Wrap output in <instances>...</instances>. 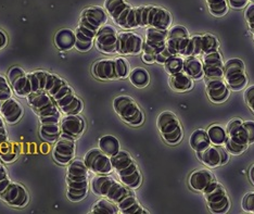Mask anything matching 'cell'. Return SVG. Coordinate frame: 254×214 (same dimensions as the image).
<instances>
[{
    "label": "cell",
    "instance_id": "obj_23",
    "mask_svg": "<svg viewBox=\"0 0 254 214\" xmlns=\"http://www.w3.org/2000/svg\"><path fill=\"white\" fill-rule=\"evenodd\" d=\"M205 90L209 99L219 105L228 100L230 90L223 78H205Z\"/></svg>",
    "mask_w": 254,
    "mask_h": 214
},
{
    "label": "cell",
    "instance_id": "obj_43",
    "mask_svg": "<svg viewBox=\"0 0 254 214\" xmlns=\"http://www.w3.org/2000/svg\"><path fill=\"white\" fill-rule=\"evenodd\" d=\"M245 100L248 107L250 108L251 111L254 113V85L248 87L245 91Z\"/></svg>",
    "mask_w": 254,
    "mask_h": 214
},
{
    "label": "cell",
    "instance_id": "obj_3",
    "mask_svg": "<svg viewBox=\"0 0 254 214\" xmlns=\"http://www.w3.org/2000/svg\"><path fill=\"white\" fill-rule=\"evenodd\" d=\"M28 105L37 114L40 123V136L46 142L53 143L61 134V111L47 91L40 90L26 97Z\"/></svg>",
    "mask_w": 254,
    "mask_h": 214
},
{
    "label": "cell",
    "instance_id": "obj_14",
    "mask_svg": "<svg viewBox=\"0 0 254 214\" xmlns=\"http://www.w3.org/2000/svg\"><path fill=\"white\" fill-rule=\"evenodd\" d=\"M203 196L210 211L215 214L226 213L229 210L230 201L226 189L215 179L211 183L204 192Z\"/></svg>",
    "mask_w": 254,
    "mask_h": 214
},
{
    "label": "cell",
    "instance_id": "obj_9",
    "mask_svg": "<svg viewBox=\"0 0 254 214\" xmlns=\"http://www.w3.org/2000/svg\"><path fill=\"white\" fill-rule=\"evenodd\" d=\"M89 170L83 160H74L67 169V193L70 201L78 202L86 198L88 194Z\"/></svg>",
    "mask_w": 254,
    "mask_h": 214
},
{
    "label": "cell",
    "instance_id": "obj_26",
    "mask_svg": "<svg viewBox=\"0 0 254 214\" xmlns=\"http://www.w3.org/2000/svg\"><path fill=\"white\" fill-rule=\"evenodd\" d=\"M0 115L4 120L5 123L14 124L22 119L23 108L19 101H16L13 97L2 101L0 107Z\"/></svg>",
    "mask_w": 254,
    "mask_h": 214
},
{
    "label": "cell",
    "instance_id": "obj_4",
    "mask_svg": "<svg viewBox=\"0 0 254 214\" xmlns=\"http://www.w3.org/2000/svg\"><path fill=\"white\" fill-rule=\"evenodd\" d=\"M108 13L101 7H89L80 13L78 25L75 30L76 44L75 48L79 53H87L95 44V38L100 28L106 24Z\"/></svg>",
    "mask_w": 254,
    "mask_h": 214
},
{
    "label": "cell",
    "instance_id": "obj_51",
    "mask_svg": "<svg viewBox=\"0 0 254 214\" xmlns=\"http://www.w3.org/2000/svg\"><path fill=\"white\" fill-rule=\"evenodd\" d=\"M253 1H254V0H253Z\"/></svg>",
    "mask_w": 254,
    "mask_h": 214
},
{
    "label": "cell",
    "instance_id": "obj_17",
    "mask_svg": "<svg viewBox=\"0 0 254 214\" xmlns=\"http://www.w3.org/2000/svg\"><path fill=\"white\" fill-rule=\"evenodd\" d=\"M167 32L169 30H163V28L147 27L142 53L150 54L155 58V56L166 48Z\"/></svg>",
    "mask_w": 254,
    "mask_h": 214
},
{
    "label": "cell",
    "instance_id": "obj_37",
    "mask_svg": "<svg viewBox=\"0 0 254 214\" xmlns=\"http://www.w3.org/2000/svg\"><path fill=\"white\" fill-rule=\"evenodd\" d=\"M19 157V148L14 146V144L7 143L2 144L0 147V159L4 161L5 163H10V162H13Z\"/></svg>",
    "mask_w": 254,
    "mask_h": 214
},
{
    "label": "cell",
    "instance_id": "obj_46",
    "mask_svg": "<svg viewBox=\"0 0 254 214\" xmlns=\"http://www.w3.org/2000/svg\"><path fill=\"white\" fill-rule=\"evenodd\" d=\"M173 55L170 53V50L167 49V47L165 49H163L161 51L160 54H158L155 56V62L159 63V65H164V63L167 61L169 58H171Z\"/></svg>",
    "mask_w": 254,
    "mask_h": 214
},
{
    "label": "cell",
    "instance_id": "obj_5",
    "mask_svg": "<svg viewBox=\"0 0 254 214\" xmlns=\"http://www.w3.org/2000/svg\"><path fill=\"white\" fill-rule=\"evenodd\" d=\"M45 91H47L56 102L58 108L63 114H79L83 111V101L75 95L74 90L64 79L56 74L50 73L47 86Z\"/></svg>",
    "mask_w": 254,
    "mask_h": 214
},
{
    "label": "cell",
    "instance_id": "obj_16",
    "mask_svg": "<svg viewBox=\"0 0 254 214\" xmlns=\"http://www.w3.org/2000/svg\"><path fill=\"white\" fill-rule=\"evenodd\" d=\"M83 161L88 170L96 175H109L113 172L111 157H109L99 148L90 149L88 152H86Z\"/></svg>",
    "mask_w": 254,
    "mask_h": 214
},
{
    "label": "cell",
    "instance_id": "obj_25",
    "mask_svg": "<svg viewBox=\"0 0 254 214\" xmlns=\"http://www.w3.org/2000/svg\"><path fill=\"white\" fill-rule=\"evenodd\" d=\"M61 134L76 141L82 136L85 130V122L79 114H67L61 119Z\"/></svg>",
    "mask_w": 254,
    "mask_h": 214
},
{
    "label": "cell",
    "instance_id": "obj_44",
    "mask_svg": "<svg viewBox=\"0 0 254 214\" xmlns=\"http://www.w3.org/2000/svg\"><path fill=\"white\" fill-rule=\"evenodd\" d=\"M229 8L234 10H241L248 7L249 0H227Z\"/></svg>",
    "mask_w": 254,
    "mask_h": 214
},
{
    "label": "cell",
    "instance_id": "obj_41",
    "mask_svg": "<svg viewBox=\"0 0 254 214\" xmlns=\"http://www.w3.org/2000/svg\"><path fill=\"white\" fill-rule=\"evenodd\" d=\"M241 207L244 211L254 214V192L248 193L241 201Z\"/></svg>",
    "mask_w": 254,
    "mask_h": 214
},
{
    "label": "cell",
    "instance_id": "obj_35",
    "mask_svg": "<svg viewBox=\"0 0 254 214\" xmlns=\"http://www.w3.org/2000/svg\"><path fill=\"white\" fill-rule=\"evenodd\" d=\"M210 13L215 18H223L228 12L227 0H205Z\"/></svg>",
    "mask_w": 254,
    "mask_h": 214
},
{
    "label": "cell",
    "instance_id": "obj_6",
    "mask_svg": "<svg viewBox=\"0 0 254 214\" xmlns=\"http://www.w3.org/2000/svg\"><path fill=\"white\" fill-rule=\"evenodd\" d=\"M50 72L34 71L26 73L20 67L11 68L8 73L9 83L16 96L27 97L33 92L45 90Z\"/></svg>",
    "mask_w": 254,
    "mask_h": 214
},
{
    "label": "cell",
    "instance_id": "obj_29",
    "mask_svg": "<svg viewBox=\"0 0 254 214\" xmlns=\"http://www.w3.org/2000/svg\"><path fill=\"white\" fill-rule=\"evenodd\" d=\"M183 71L192 79H199L204 76L203 63H202V60L194 56L185 58Z\"/></svg>",
    "mask_w": 254,
    "mask_h": 214
},
{
    "label": "cell",
    "instance_id": "obj_42",
    "mask_svg": "<svg viewBox=\"0 0 254 214\" xmlns=\"http://www.w3.org/2000/svg\"><path fill=\"white\" fill-rule=\"evenodd\" d=\"M245 18H246L247 24H248V26H249L250 31L253 35V39H254V3L249 4L246 8Z\"/></svg>",
    "mask_w": 254,
    "mask_h": 214
},
{
    "label": "cell",
    "instance_id": "obj_21",
    "mask_svg": "<svg viewBox=\"0 0 254 214\" xmlns=\"http://www.w3.org/2000/svg\"><path fill=\"white\" fill-rule=\"evenodd\" d=\"M197 155L202 163L210 169L225 165L229 161V152L222 146L216 144H211L203 151L197 152Z\"/></svg>",
    "mask_w": 254,
    "mask_h": 214
},
{
    "label": "cell",
    "instance_id": "obj_18",
    "mask_svg": "<svg viewBox=\"0 0 254 214\" xmlns=\"http://www.w3.org/2000/svg\"><path fill=\"white\" fill-rule=\"evenodd\" d=\"M118 31L112 25L105 24L99 32L97 33L95 38L96 48L102 54L113 55L117 54L118 45Z\"/></svg>",
    "mask_w": 254,
    "mask_h": 214
},
{
    "label": "cell",
    "instance_id": "obj_11",
    "mask_svg": "<svg viewBox=\"0 0 254 214\" xmlns=\"http://www.w3.org/2000/svg\"><path fill=\"white\" fill-rule=\"evenodd\" d=\"M130 73L129 65L124 58L102 59L97 61L92 67V74L98 79H123L128 77Z\"/></svg>",
    "mask_w": 254,
    "mask_h": 214
},
{
    "label": "cell",
    "instance_id": "obj_27",
    "mask_svg": "<svg viewBox=\"0 0 254 214\" xmlns=\"http://www.w3.org/2000/svg\"><path fill=\"white\" fill-rule=\"evenodd\" d=\"M214 179V175H213V173L210 170L199 169L197 171H193L190 174L189 186L195 190V192L203 193Z\"/></svg>",
    "mask_w": 254,
    "mask_h": 214
},
{
    "label": "cell",
    "instance_id": "obj_31",
    "mask_svg": "<svg viewBox=\"0 0 254 214\" xmlns=\"http://www.w3.org/2000/svg\"><path fill=\"white\" fill-rule=\"evenodd\" d=\"M189 144L195 152H201L211 146V141L207 135V132L204 130L194 131L189 138Z\"/></svg>",
    "mask_w": 254,
    "mask_h": 214
},
{
    "label": "cell",
    "instance_id": "obj_34",
    "mask_svg": "<svg viewBox=\"0 0 254 214\" xmlns=\"http://www.w3.org/2000/svg\"><path fill=\"white\" fill-rule=\"evenodd\" d=\"M91 213L94 214H117L120 213V210L118 206L113 204L112 201H110L107 198L100 199L99 201H97L96 204L92 207Z\"/></svg>",
    "mask_w": 254,
    "mask_h": 214
},
{
    "label": "cell",
    "instance_id": "obj_12",
    "mask_svg": "<svg viewBox=\"0 0 254 214\" xmlns=\"http://www.w3.org/2000/svg\"><path fill=\"white\" fill-rule=\"evenodd\" d=\"M113 108L124 122L131 126H140L145 120L141 109L129 96H118L113 100Z\"/></svg>",
    "mask_w": 254,
    "mask_h": 214
},
{
    "label": "cell",
    "instance_id": "obj_7",
    "mask_svg": "<svg viewBox=\"0 0 254 214\" xmlns=\"http://www.w3.org/2000/svg\"><path fill=\"white\" fill-rule=\"evenodd\" d=\"M166 47L172 55L191 57L202 55V35H190L183 25H174L169 28Z\"/></svg>",
    "mask_w": 254,
    "mask_h": 214
},
{
    "label": "cell",
    "instance_id": "obj_40",
    "mask_svg": "<svg viewBox=\"0 0 254 214\" xmlns=\"http://www.w3.org/2000/svg\"><path fill=\"white\" fill-rule=\"evenodd\" d=\"M13 90L9 83V79L5 78L3 75H0V101H4L12 97Z\"/></svg>",
    "mask_w": 254,
    "mask_h": 214
},
{
    "label": "cell",
    "instance_id": "obj_10",
    "mask_svg": "<svg viewBox=\"0 0 254 214\" xmlns=\"http://www.w3.org/2000/svg\"><path fill=\"white\" fill-rule=\"evenodd\" d=\"M111 162L113 170L117 172L121 183H123L125 186L132 190L138 189L141 186V173L129 152L125 150H120L117 154L111 157Z\"/></svg>",
    "mask_w": 254,
    "mask_h": 214
},
{
    "label": "cell",
    "instance_id": "obj_15",
    "mask_svg": "<svg viewBox=\"0 0 254 214\" xmlns=\"http://www.w3.org/2000/svg\"><path fill=\"white\" fill-rule=\"evenodd\" d=\"M224 80L229 89L239 91L244 89L248 84V76L245 63L240 59H230L224 65Z\"/></svg>",
    "mask_w": 254,
    "mask_h": 214
},
{
    "label": "cell",
    "instance_id": "obj_24",
    "mask_svg": "<svg viewBox=\"0 0 254 214\" xmlns=\"http://www.w3.org/2000/svg\"><path fill=\"white\" fill-rule=\"evenodd\" d=\"M203 73L205 78H223L224 77V61L219 51L205 54L202 57Z\"/></svg>",
    "mask_w": 254,
    "mask_h": 214
},
{
    "label": "cell",
    "instance_id": "obj_47",
    "mask_svg": "<svg viewBox=\"0 0 254 214\" xmlns=\"http://www.w3.org/2000/svg\"><path fill=\"white\" fill-rule=\"evenodd\" d=\"M142 61L147 63V65H152V63L155 62V58L150 55V54H146V53H142Z\"/></svg>",
    "mask_w": 254,
    "mask_h": 214
},
{
    "label": "cell",
    "instance_id": "obj_1",
    "mask_svg": "<svg viewBox=\"0 0 254 214\" xmlns=\"http://www.w3.org/2000/svg\"><path fill=\"white\" fill-rule=\"evenodd\" d=\"M105 9L115 24L124 30L138 27H158L169 30L172 26V14L157 5L132 7L125 0H106Z\"/></svg>",
    "mask_w": 254,
    "mask_h": 214
},
{
    "label": "cell",
    "instance_id": "obj_2",
    "mask_svg": "<svg viewBox=\"0 0 254 214\" xmlns=\"http://www.w3.org/2000/svg\"><path fill=\"white\" fill-rule=\"evenodd\" d=\"M91 192L107 198L118 206L120 213L123 214H147L132 189L109 175H96L90 182Z\"/></svg>",
    "mask_w": 254,
    "mask_h": 214
},
{
    "label": "cell",
    "instance_id": "obj_38",
    "mask_svg": "<svg viewBox=\"0 0 254 214\" xmlns=\"http://www.w3.org/2000/svg\"><path fill=\"white\" fill-rule=\"evenodd\" d=\"M163 66H164L165 71L170 75L182 72L184 70V59L182 58V56L173 55L171 58L167 59V61Z\"/></svg>",
    "mask_w": 254,
    "mask_h": 214
},
{
    "label": "cell",
    "instance_id": "obj_39",
    "mask_svg": "<svg viewBox=\"0 0 254 214\" xmlns=\"http://www.w3.org/2000/svg\"><path fill=\"white\" fill-rule=\"evenodd\" d=\"M219 49L218 39L211 34H204L202 35V55L213 53Z\"/></svg>",
    "mask_w": 254,
    "mask_h": 214
},
{
    "label": "cell",
    "instance_id": "obj_22",
    "mask_svg": "<svg viewBox=\"0 0 254 214\" xmlns=\"http://www.w3.org/2000/svg\"><path fill=\"white\" fill-rule=\"evenodd\" d=\"M143 39L132 32H122L118 35L117 54L138 55L142 53Z\"/></svg>",
    "mask_w": 254,
    "mask_h": 214
},
{
    "label": "cell",
    "instance_id": "obj_50",
    "mask_svg": "<svg viewBox=\"0 0 254 214\" xmlns=\"http://www.w3.org/2000/svg\"><path fill=\"white\" fill-rule=\"evenodd\" d=\"M1 103H2V102H1V101H0V107H1Z\"/></svg>",
    "mask_w": 254,
    "mask_h": 214
},
{
    "label": "cell",
    "instance_id": "obj_45",
    "mask_svg": "<svg viewBox=\"0 0 254 214\" xmlns=\"http://www.w3.org/2000/svg\"><path fill=\"white\" fill-rule=\"evenodd\" d=\"M8 141V134H7V130H5V124H4V120L2 119L1 115H0V147L2 144L7 143Z\"/></svg>",
    "mask_w": 254,
    "mask_h": 214
},
{
    "label": "cell",
    "instance_id": "obj_49",
    "mask_svg": "<svg viewBox=\"0 0 254 214\" xmlns=\"http://www.w3.org/2000/svg\"><path fill=\"white\" fill-rule=\"evenodd\" d=\"M249 178H250L251 183L254 185V164L250 167V170H249Z\"/></svg>",
    "mask_w": 254,
    "mask_h": 214
},
{
    "label": "cell",
    "instance_id": "obj_19",
    "mask_svg": "<svg viewBox=\"0 0 254 214\" xmlns=\"http://www.w3.org/2000/svg\"><path fill=\"white\" fill-rule=\"evenodd\" d=\"M0 199L14 208H24L30 200L27 190L21 184L11 181L0 193Z\"/></svg>",
    "mask_w": 254,
    "mask_h": 214
},
{
    "label": "cell",
    "instance_id": "obj_28",
    "mask_svg": "<svg viewBox=\"0 0 254 214\" xmlns=\"http://www.w3.org/2000/svg\"><path fill=\"white\" fill-rule=\"evenodd\" d=\"M55 44L60 51H68L75 48V44H76L75 32L70 28H62L56 34Z\"/></svg>",
    "mask_w": 254,
    "mask_h": 214
},
{
    "label": "cell",
    "instance_id": "obj_13",
    "mask_svg": "<svg viewBox=\"0 0 254 214\" xmlns=\"http://www.w3.org/2000/svg\"><path fill=\"white\" fill-rule=\"evenodd\" d=\"M157 125L161 136L169 144H177L183 140V127L175 113L164 111L159 114Z\"/></svg>",
    "mask_w": 254,
    "mask_h": 214
},
{
    "label": "cell",
    "instance_id": "obj_48",
    "mask_svg": "<svg viewBox=\"0 0 254 214\" xmlns=\"http://www.w3.org/2000/svg\"><path fill=\"white\" fill-rule=\"evenodd\" d=\"M8 43V37L3 31L0 30V50H1Z\"/></svg>",
    "mask_w": 254,
    "mask_h": 214
},
{
    "label": "cell",
    "instance_id": "obj_8",
    "mask_svg": "<svg viewBox=\"0 0 254 214\" xmlns=\"http://www.w3.org/2000/svg\"><path fill=\"white\" fill-rule=\"evenodd\" d=\"M226 134L224 148L229 154L239 155L254 143V122L234 119L227 124Z\"/></svg>",
    "mask_w": 254,
    "mask_h": 214
},
{
    "label": "cell",
    "instance_id": "obj_20",
    "mask_svg": "<svg viewBox=\"0 0 254 214\" xmlns=\"http://www.w3.org/2000/svg\"><path fill=\"white\" fill-rule=\"evenodd\" d=\"M76 144L70 137L60 135L53 150V158L60 165L70 164L75 157Z\"/></svg>",
    "mask_w": 254,
    "mask_h": 214
},
{
    "label": "cell",
    "instance_id": "obj_30",
    "mask_svg": "<svg viewBox=\"0 0 254 214\" xmlns=\"http://www.w3.org/2000/svg\"><path fill=\"white\" fill-rule=\"evenodd\" d=\"M170 85L173 90L178 92L188 91L193 87L192 78L184 71L170 75Z\"/></svg>",
    "mask_w": 254,
    "mask_h": 214
},
{
    "label": "cell",
    "instance_id": "obj_36",
    "mask_svg": "<svg viewBox=\"0 0 254 214\" xmlns=\"http://www.w3.org/2000/svg\"><path fill=\"white\" fill-rule=\"evenodd\" d=\"M207 135L211 141L212 144H216V146H223L226 141V130L223 129L222 126L217 124L211 125L209 129H207Z\"/></svg>",
    "mask_w": 254,
    "mask_h": 214
},
{
    "label": "cell",
    "instance_id": "obj_33",
    "mask_svg": "<svg viewBox=\"0 0 254 214\" xmlns=\"http://www.w3.org/2000/svg\"><path fill=\"white\" fill-rule=\"evenodd\" d=\"M128 77L130 83L137 88L146 87L150 83V75L148 71L142 68H136L134 70H131Z\"/></svg>",
    "mask_w": 254,
    "mask_h": 214
},
{
    "label": "cell",
    "instance_id": "obj_32",
    "mask_svg": "<svg viewBox=\"0 0 254 214\" xmlns=\"http://www.w3.org/2000/svg\"><path fill=\"white\" fill-rule=\"evenodd\" d=\"M98 147L109 157H113L121 150L119 140L112 135L102 136L99 140V143H98Z\"/></svg>",
    "mask_w": 254,
    "mask_h": 214
}]
</instances>
